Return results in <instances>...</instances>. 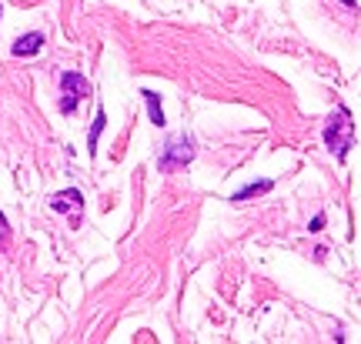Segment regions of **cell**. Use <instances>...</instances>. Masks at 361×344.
<instances>
[{
    "instance_id": "1",
    "label": "cell",
    "mask_w": 361,
    "mask_h": 344,
    "mask_svg": "<svg viewBox=\"0 0 361 344\" xmlns=\"http://www.w3.org/2000/svg\"><path fill=\"white\" fill-rule=\"evenodd\" d=\"M324 144H328V151L335 154L338 161L351 151V144H355V124H351L348 107H338L335 114L328 117V124H324Z\"/></svg>"
},
{
    "instance_id": "2",
    "label": "cell",
    "mask_w": 361,
    "mask_h": 344,
    "mask_svg": "<svg viewBox=\"0 0 361 344\" xmlns=\"http://www.w3.org/2000/svg\"><path fill=\"white\" fill-rule=\"evenodd\" d=\"M194 137L191 134H174V137L164 140V147H161V157H157V167L164 171V174H174V171H184V167L194 161Z\"/></svg>"
},
{
    "instance_id": "3",
    "label": "cell",
    "mask_w": 361,
    "mask_h": 344,
    "mask_svg": "<svg viewBox=\"0 0 361 344\" xmlns=\"http://www.w3.org/2000/svg\"><path fill=\"white\" fill-rule=\"evenodd\" d=\"M87 94H90L87 77H80L78 70L61 74V114H74V111H78V104H80V97H87Z\"/></svg>"
},
{
    "instance_id": "4",
    "label": "cell",
    "mask_w": 361,
    "mask_h": 344,
    "mask_svg": "<svg viewBox=\"0 0 361 344\" xmlns=\"http://www.w3.org/2000/svg\"><path fill=\"white\" fill-rule=\"evenodd\" d=\"M51 207L57 214H71L74 224H80V211H84V197H80L78 188H67V191H57L51 197Z\"/></svg>"
},
{
    "instance_id": "5",
    "label": "cell",
    "mask_w": 361,
    "mask_h": 344,
    "mask_svg": "<svg viewBox=\"0 0 361 344\" xmlns=\"http://www.w3.org/2000/svg\"><path fill=\"white\" fill-rule=\"evenodd\" d=\"M44 47V34H37V30H30V34H24V37L13 40L11 54L13 57H34V54Z\"/></svg>"
},
{
    "instance_id": "6",
    "label": "cell",
    "mask_w": 361,
    "mask_h": 344,
    "mask_svg": "<svg viewBox=\"0 0 361 344\" xmlns=\"http://www.w3.org/2000/svg\"><path fill=\"white\" fill-rule=\"evenodd\" d=\"M271 188H274V180H255V184H247V188H241L238 194H231V204H241V201H251V197H261V194H268Z\"/></svg>"
},
{
    "instance_id": "7",
    "label": "cell",
    "mask_w": 361,
    "mask_h": 344,
    "mask_svg": "<svg viewBox=\"0 0 361 344\" xmlns=\"http://www.w3.org/2000/svg\"><path fill=\"white\" fill-rule=\"evenodd\" d=\"M141 97H144V104H147L151 124H154V128H164V107H161V94H154V90H144Z\"/></svg>"
},
{
    "instance_id": "8",
    "label": "cell",
    "mask_w": 361,
    "mask_h": 344,
    "mask_svg": "<svg viewBox=\"0 0 361 344\" xmlns=\"http://www.w3.org/2000/svg\"><path fill=\"white\" fill-rule=\"evenodd\" d=\"M104 124H107V114H104V111H97V117H94V124H90V134H87V154H90V157L97 154V137H101Z\"/></svg>"
},
{
    "instance_id": "9",
    "label": "cell",
    "mask_w": 361,
    "mask_h": 344,
    "mask_svg": "<svg viewBox=\"0 0 361 344\" xmlns=\"http://www.w3.org/2000/svg\"><path fill=\"white\" fill-rule=\"evenodd\" d=\"M322 228H324V214H318V217H314V221L308 224V231H322Z\"/></svg>"
},
{
    "instance_id": "10",
    "label": "cell",
    "mask_w": 361,
    "mask_h": 344,
    "mask_svg": "<svg viewBox=\"0 0 361 344\" xmlns=\"http://www.w3.org/2000/svg\"><path fill=\"white\" fill-rule=\"evenodd\" d=\"M0 228H7V217H4V211H0Z\"/></svg>"
}]
</instances>
